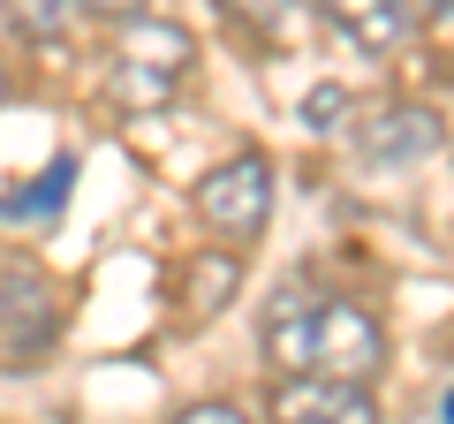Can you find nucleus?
Returning <instances> with one entry per match:
<instances>
[{
  "label": "nucleus",
  "mask_w": 454,
  "mask_h": 424,
  "mask_svg": "<svg viewBox=\"0 0 454 424\" xmlns=\"http://www.w3.org/2000/svg\"><path fill=\"white\" fill-rule=\"evenodd\" d=\"M265 364L280 379H333V387H372L387 372V334L364 303L318 295L310 280H280L265 303Z\"/></svg>",
  "instance_id": "f257e3e1"
},
{
  "label": "nucleus",
  "mask_w": 454,
  "mask_h": 424,
  "mask_svg": "<svg viewBox=\"0 0 454 424\" xmlns=\"http://www.w3.org/2000/svg\"><path fill=\"white\" fill-rule=\"evenodd\" d=\"M190 68H197V38L175 16H129L121 38H114V98L137 106V114L167 106L190 83Z\"/></svg>",
  "instance_id": "f03ea898"
},
{
  "label": "nucleus",
  "mask_w": 454,
  "mask_h": 424,
  "mask_svg": "<svg viewBox=\"0 0 454 424\" xmlns=\"http://www.w3.org/2000/svg\"><path fill=\"white\" fill-rule=\"evenodd\" d=\"M280 205V175L265 152H235V160H220L205 182H197V212H205L220 235H235V243H258L265 220H273Z\"/></svg>",
  "instance_id": "7ed1b4c3"
},
{
  "label": "nucleus",
  "mask_w": 454,
  "mask_h": 424,
  "mask_svg": "<svg viewBox=\"0 0 454 424\" xmlns=\"http://www.w3.org/2000/svg\"><path fill=\"white\" fill-rule=\"evenodd\" d=\"M439 145H447V130H439L432 106H379L356 130V160L364 167H417L424 152H439Z\"/></svg>",
  "instance_id": "20e7f679"
},
{
  "label": "nucleus",
  "mask_w": 454,
  "mask_h": 424,
  "mask_svg": "<svg viewBox=\"0 0 454 424\" xmlns=\"http://www.w3.org/2000/svg\"><path fill=\"white\" fill-rule=\"evenodd\" d=\"M273 424H379L372 387H333V379H280Z\"/></svg>",
  "instance_id": "39448f33"
},
{
  "label": "nucleus",
  "mask_w": 454,
  "mask_h": 424,
  "mask_svg": "<svg viewBox=\"0 0 454 424\" xmlns=\"http://www.w3.org/2000/svg\"><path fill=\"white\" fill-rule=\"evenodd\" d=\"M333 31H348L364 53H394L409 31H417V8L409 0H310Z\"/></svg>",
  "instance_id": "423d86ee"
},
{
  "label": "nucleus",
  "mask_w": 454,
  "mask_h": 424,
  "mask_svg": "<svg viewBox=\"0 0 454 424\" xmlns=\"http://www.w3.org/2000/svg\"><path fill=\"white\" fill-rule=\"evenodd\" d=\"M0 8H8L16 31H31V38H68L76 16H83V0H0Z\"/></svg>",
  "instance_id": "0eeeda50"
},
{
  "label": "nucleus",
  "mask_w": 454,
  "mask_h": 424,
  "mask_svg": "<svg viewBox=\"0 0 454 424\" xmlns=\"http://www.w3.org/2000/svg\"><path fill=\"white\" fill-rule=\"evenodd\" d=\"M220 8H227V16H235V23H250V31H288V8H295V0H220Z\"/></svg>",
  "instance_id": "6e6552de"
},
{
  "label": "nucleus",
  "mask_w": 454,
  "mask_h": 424,
  "mask_svg": "<svg viewBox=\"0 0 454 424\" xmlns=\"http://www.w3.org/2000/svg\"><path fill=\"white\" fill-rule=\"evenodd\" d=\"M167 424H250V417L235 402H190V409H175Z\"/></svg>",
  "instance_id": "1a4fd4ad"
},
{
  "label": "nucleus",
  "mask_w": 454,
  "mask_h": 424,
  "mask_svg": "<svg viewBox=\"0 0 454 424\" xmlns=\"http://www.w3.org/2000/svg\"><path fill=\"white\" fill-rule=\"evenodd\" d=\"M303 114H310V122H340V114H348V98H340V91H325V83H318Z\"/></svg>",
  "instance_id": "9d476101"
},
{
  "label": "nucleus",
  "mask_w": 454,
  "mask_h": 424,
  "mask_svg": "<svg viewBox=\"0 0 454 424\" xmlns=\"http://www.w3.org/2000/svg\"><path fill=\"white\" fill-rule=\"evenodd\" d=\"M91 16H114V23H129V16H152V0H83Z\"/></svg>",
  "instance_id": "9b49d317"
},
{
  "label": "nucleus",
  "mask_w": 454,
  "mask_h": 424,
  "mask_svg": "<svg viewBox=\"0 0 454 424\" xmlns=\"http://www.w3.org/2000/svg\"><path fill=\"white\" fill-rule=\"evenodd\" d=\"M0 91H8V83H0Z\"/></svg>",
  "instance_id": "f8f14e48"
}]
</instances>
